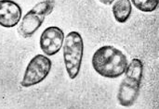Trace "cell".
Instances as JSON below:
<instances>
[{"label":"cell","mask_w":159,"mask_h":109,"mask_svg":"<svg viewBox=\"0 0 159 109\" xmlns=\"http://www.w3.org/2000/svg\"><path fill=\"white\" fill-rule=\"evenodd\" d=\"M92 67L102 77L117 79L121 77L129 65L126 55L113 45H103L92 56Z\"/></svg>","instance_id":"cell-1"},{"label":"cell","mask_w":159,"mask_h":109,"mask_svg":"<svg viewBox=\"0 0 159 109\" xmlns=\"http://www.w3.org/2000/svg\"><path fill=\"white\" fill-rule=\"evenodd\" d=\"M125 77L122 80L118 93L117 101L123 107H130L137 101L141 84L143 78V63L139 58H133L128 65L125 71Z\"/></svg>","instance_id":"cell-2"},{"label":"cell","mask_w":159,"mask_h":109,"mask_svg":"<svg viewBox=\"0 0 159 109\" xmlns=\"http://www.w3.org/2000/svg\"><path fill=\"white\" fill-rule=\"evenodd\" d=\"M62 52L68 77L71 80H75L79 75L84 56V41L78 31H73L66 35L62 45Z\"/></svg>","instance_id":"cell-3"},{"label":"cell","mask_w":159,"mask_h":109,"mask_svg":"<svg viewBox=\"0 0 159 109\" xmlns=\"http://www.w3.org/2000/svg\"><path fill=\"white\" fill-rule=\"evenodd\" d=\"M54 0H44L33 6L23 18L18 28L19 34L23 38L32 37L36 31L42 26L46 17H48L54 9Z\"/></svg>","instance_id":"cell-4"},{"label":"cell","mask_w":159,"mask_h":109,"mask_svg":"<svg viewBox=\"0 0 159 109\" xmlns=\"http://www.w3.org/2000/svg\"><path fill=\"white\" fill-rule=\"evenodd\" d=\"M52 67V62L48 57L45 55L34 56L28 63L20 85L24 88L41 83L49 74Z\"/></svg>","instance_id":"cell-5"},{"label":"cell","mask_w":159,"mask_h":109,"mask_svg":"<svg viewBox=\"0 0 159 109\" xmlns=\"http://www.w3.org/2000/svg\"><path fill=\"white\" fill-rule=\"evenodd\" d=\"M64 32L57 26L46 28L40 35L39 45L41 51L47 57H52L58 54L64 42Z\"/></svg>","instance_id":"cell-6"},{"label":"cell","mask_w":159,"mask_h":109,"mask_svg":"<svg viewBox=\"0 0 159 109\" xmlns=\"http://www.w3.org/2000/svg\"><path fill=\"white\" fill-rule=\"evenodd\" d=\"M22 16L21 7L13 0H0V26L13 28L17 26Z\"/></svg>","instance_id":"cell-7"},{"label":"cell","mask_w":159,"mask_h":109,"mask_svg":"<svg viewBox=\"0 0 159 109\" xmlns=\"http://www.w3.org/2000/svg\"><path fill=\"white\" fill-rule=\"evenodd\" d=\"M112 11L115 19L118 23L127 22L132 13V5L130 0H116L113 3Z\"/></svg>","instance_id":"cell-8"},{"label":"cell","mask_w":159,"mask_h":109,"mask_svg":"<svg viewBox=\"0 0 159 109\" xmlns=\"http://www.w3.org/2000/svg\"><path fill=\"white\" fill-rule=\"evenodd\" d=\"M131 5H133L138 10L145 13H151L157 9L158 0H130Z\"/></svg>","instance_id":"cell-9"},{"label":"cell","mask_w":159,"mask_h":109,"mask_svg":"<svg viewBox=\"0 0 159 109\" xmlns=\"http://www.w3.org/2000/svg\"><path fill=\"white\" fill-rule=\"evenodd\" d=\"M102 4L103 5H106V6H110V5H113V3L116 1V0H99Z\"/></svg>","instance_id":"cell-10"}]
</instances>
